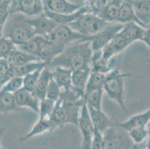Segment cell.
Instances as JSON below:
<instances>
[{"label":"cell","instance_id":"6da1fadb","mask_svg":"<svg viewBox=\"0 0 150 149\" xmlns=\"http://www.w3.org/2000/svg\"><path fill=\"white\" fill-rule=\"evenodd\" d=\"M93 52L89 41L76 42L68 46L61 54L54 57L49 63L47 67L52 69L61 66L71 71L91 69Z\"/></svg>","mask_w":150,"mask_h":149},{"label":"cell","instance_id":"7a4b0ae2","mask_svg":"<svg viewBox=\"0 0 150 149\" xmlns=\"http://www.w3.org/2000/svg\"><path fill=\"white\" fill-rule=\"evenodd\" d=\"M3 37L10 40L17 46L27 43L35 37L34 29L20 13L11 14L3 26Z\"/></svg>","mask_w":150,"mask_h":149},{"label":"cell","instance_id":"3957f363","mask_svg":"<svg viewBox=\"0 0 150 149\" xmlns=\"http://www.w3.org/2000/svg\"><path fill=\"white\" fill-rule=\"evenodd\" d=\"M130 74L122 73L118 69H114L107 73L106 81L103 87L108 96L117 102L124 112L129 113L125 103V81Z\"/></svg>","mask_w":150,"mask_h":149},{"label":"cell","instance_id":"277c9868","mask_svg":"<svg viewBox=\"0 0 150 149\" xmlns=\"http://www.w3.org/2000/svg\"><path fill=\"white\" fill-rule=\"evenodd\" d=\"M110 24L100 17L91 13H84L76 21L67 25L68 26L76 33L88 37L95 35Z\"/></svg>","mask_w":150,"mask_h":149},{"label":"cell","instance_id":"5b68a950","mask_svg":"<svg viewBox=\"0 0 150 149\" xmlns=\"http://www.w3.org/2000/svg\"><path fill=\"white\" fill-rule=\"evenodd\" d=\"M46 37L60 54L69 45L76 42H84L87 39L85 37L73 31L68 25H58Z\"/></svg>","mask_w":150,"mask_h":149},{"label":"cell","instance_id":"8992f818","mask_svg":"<svg viewBox=\"0 0 150 149\" xmlns=\"http://www.w3.org/2000/svg\"><path fill=\"white\" fill-rule=\"evenodd\" d=\"M103 139L105 149H131L134 145L128 131L116 125L103 133Z\"/></svg>","mask_w":150,"mask_h":149},{"label":"cell","instance_id":"52a82bcc","mask_svg":"<svg viewBox=\"0 0 150 149\" xmlns=\"http://www.w3.org/2000/svg\"><path fill=\"white\" fill-rule=\"evenodd\" d=\"M122 26L123 25L120 23H110L100 32L93 36L88 37L86 41H89L91 43L93 52L101 51L115 37L118 32L122 29Z\"/></svg>","mask_w":150,"mask_h":149},{"label":"cell","instance_id":"ba28073f","mask_svg":"<svg viewBox=\"0 0 150 149\" xmlns=\"http://www.w3.org/2000/svg\"><path fill=\"white\" fill-rule=\"evenodd\" d=\"M11 14L20 13L27 17L39 16L44 12L43 1L40 0H14L9 9Z\"/></svg>","mask_w":150,"mask_h":149},{"label":"cell","instance_id":"9c48e42d","mask_svg":"<svg viewBox=\"0 0 150 149\" xmlns=\"http://www.w3.org/2000/svg\"><path fill=\"white\" fill-rule=\"evenodd\" d=\"M43 7L52 13L57 14L69 15L76 13L84 5V2L74 3L66 0H45L43 1Z\"/></svg>","mask_w":150,"mask_h":149},{"label":"cell","instance_id":"30bf717a","mask_svg":"<svg viewBox=\"0 0 150 149\" xmlns=\"http://www.w3.org/2000/svg\"><path fill=\"white\" fill-rule=\"evenodd\" d=\"M25 21L32 26L35 36H46L58 26V25L46 17L44 12L39 16L27 17L25 16Z\"/></svg>","mask_w":150,"mask_h":149},{"label":"cell","instance_id":"8fae6325","mask_svg":"<svg viewBox=\"0 0 150 149\" xmlns=\"http://www.w3.org/2000/svg\"><path fill=\"white\" fill-rule=\"evenodd\" d=\"M15 102L19 108L28 107L35 113H39V106L40 101L35 95V93H31L25 89L22 88L13 94Z\"/></svg>","mask_w":150,"mask_h":149},{"label":"cell","instance_id":"7c38bea8","mask_svg":"<svg viewBox=\"0 0 150 149\" xmlns=\"http://www.w3.org/2000/svg\"><path fill=\"white\" fill-rule=\"evenodd\" d=\"M78 127L82 135V141L91 143L93 135L95 131L93 124L90 117L89 110L85 102L83 105L78 121Z\"/></svg>","mask_w":150,"mask_h":149},{"label":"cell","instance_id":"4fadbf2b","mask_svg":"<svg viewBox=\"0 0 150 149\" xmlns=\"http://www.w3.org/2000/svg\"><path fill=\"white\" fill-rule=\"evenodd\" d=\"M146 33V29L134 23H129L123 25L122 29L117 35L131 45L135 41H143Z\"/></svg>","mask_w":150,"mask_h":149},{"label":"cell","instance_id":"5bb4252c","mask_svg":"<svg viewBox=\"0 0 150 149\" xmlns=\"http://www.w3.org/2000/svg\"><path fill=\"white\" fill-rule=\"evenodd\" d=\"M88 110L94 128L99 131V133L103 134L108 128L115 125V121L110 119L108 116L102 111V110L88 108Z\"/></svg>","mask_w":150,"mask_h":149},{"label":"cell","instance_id":"9a60e30c","mask_svg":"<svg viewBox=\"0 0 150 149\" xmlns=\"http://www.w3.org/2000/svg\"><path fill=\"white\" fill-rule=\"evenodd\" d=\"M117 23H120V24L122 25L127 24V23H134L143 27L144 28H145V29H146V28L137 18L135 13L134 11L132 2L131 0L122 1Z\"/></svg>","mask_w":150,"mask_h":149},{"label":"cell","instance_id":"2e32d148","mask_svg":"<svg viewBox=\"0 0 150 149\" xmlns=\"http://www.w3.org/2000/svg\"><path fill=\"white\" fill-rule=\"evenodd\" d=\"M150 120V109L144 113L132 116L128 120L122 122H116L115 125L119 128L129 131L130 130L137 128H144L146 127Z\"/></svg>","mask_w":150,"mask_h":149},{"label":"cell","instance_id":"e0dca14e","mask_svg":"<svg viewBox=\"0 0 150 149\" xmlns=\"http://www.w3.org/2000/svg\"><path fill=\"white\" fill-rule=\"evenodd\" d=\"M132 2L137 18L147 30L150 25V0H132Z\"/></svg>","mask_w":150,"mask_h":149},{"label":"cell","instance_id":"ac0fdd59","mask_svg":"<svg viewBox=\"0 0 150 149\" xmlns=\"http://www.w3.org/2000/svg\"><path fill=\"white\" fill-rule=\"evenodd\" d=\"M7 61L9 63L11 66H13V67H20L31 62L42 61L40 58H38L36 56L22 51L17 47L12 52Z\"/></svg>","mask_w":150,"mask_h":149},{"label":"cell","instance_id":"d6986e66","mask_svg":"<svg viewBox=\"0 0 150 149\" xmlns=\"http://www.w3.org/2000/svg\"><path fill=\"white\" fill-rule=\"evenodd\" d=\"M50 69L52 72V78L58 84V87L63 90H69L71 87L73 71L61 66H56Z\"/></svg>","mask_w":150,"mask_h":149},{"label":"cell","instance_id":"ffe728a7","mask_svg":"<svg viewBox=\"0 0 150 149\" xmlns=\"http://www.w3.org/2000/svg\"><path fill=\"white\" fill-rule=\"evenodd\" d=\"M114 58L109 62L104 61L102 57V51H96L93 52L91 61V72L107 74L114 69Z\"/></svg>","mask_w":150,"mask_h":149},{"label":"cell","instance_id":"44dd1931","mask_svg":"<svg viewBox=\"0 0 150 149\" xmlns=\"http://www.w3.org/2000/svg\"><path fill=\"white\" fill-rule=\"evenodd\" d=\"M86 13H87V11H86L84 5L77 12L73 13V14L69 15L57 14V13H52V12L50 11L49 10L44 8V14L46 15V17H48L49 19L52 20L53 22H54L58 25H67L76 21L80 16Z\"/></svg>","mask_w":150,"mask_h":149},{"label":"cell","instance_id":"7402d4cb","mask_svg":"<svg viewBox=\"0 0 150 149\" xmlns=\"http://www.w3.org/2000/svg\"><path fill=\"white\" fill-rule=\"evenodd\" d=\"M121 3V0L108 1L107 4L98 16L109 23H117V20L119 15Z\"/></svg>","mask_w":150,"mask_h":149},{"label":"cell","instance_id":"603a6c76","mask_svg":"<svg viewBox=\"0 0 150 149\" xmlns=\"http://www.w3.org/2000/svg\"><path fill=\"white\" fill-rule=\"evenodd\" d=\"M91 73V69H81L73 71L71 87L84 95L85 87Z\"/></svg>","mask_w":150,"mask_h":149},{"label":"cell","instance_id":"cb8c5ba5","mask_svg":"<svg viewBox=\"0 0 150 149\" xmlns=\"http://www.w3.org/2000/svg\"><path fill=\"white\" fill-rule=\"evenodd\" d=\"M51 78V69L46 66L42 70L41 73H40V76L38 79L35 90V95L38 97V98L40 101H42L46 98V91L48 89V86Z\"/></svg>","mask_w":150,"mask_h":149},{"label":"cell","instance_id":"d4e9b609","mask_svg":"<svg viewBox=\"0 0 150 149\" xmlns=\"http://www.w3.org/2000/svg\"><path fill=\"white\" fill-rule=\"evenodd\" d=\"M106 78L107 74L91 72L86 85L84 98L95 90H103V87L106 81Z\"/></svg>","mask_w":150,"mask_h":149},{"label":"cell","instance_id":"484cf974","mask_svg":"<svg viewBox=\"0 0 150 149\" xmlns=\"http://www.w3.org/2000/svg\"><path fill=\"white\" fill-rule=\"evenodd\" d=\"M50 122H51L50 133L57 128H62L64 125H66L64 110V107H63L61 99H59L55 103V106L50 117Z\"/></svg>","mask_w":150,"mask_h":149},{"label":"cell","instance_id":"4316f807","mask_svg":"<svg viewBox=\"0 0 150 149\" xmlns=\"http://www.w3.org/2000/svg\"><path fill=\"white\" fill-rule=\"evenodd\" d=\"M48 66V63L45 61H37V62H31L20 67H13L11 66L13 72V76L15 77L24 78L28 76V74L32 73L38 69H43Z\"/></svg>","mask_w":150,"mask_h":149},{"label":"cell","instance_id":"83f0119b","mask_svg":"<svg viewBox=\"0 0 150 149\" xmlns=\"http://www.w3.org/2000/svg\"><path fill=\"white\" fill-rule=\"evenodd\" d=\"M51 132V122L50 119H39L35 123V125L32 127L31 131L27 133L25 136L21 138V141H25L27 139L32 138L35 136L40 135L41 133Z\"/></svg>","mask_w":150,"mask_h":149},{"label":"cell","instance_id":"f1b7e54d","mask_svg":"<svg viewBox=\"0 0 150 149\" xmlns=\"http://www.w3.org/2000/svg\"><path fill=\"white\" fill-rule=\"evenodd\" d=\"M20 110L21 109L16 105L13 94L0 91V113H8Z\"/></svg>","mask_w":150,"mask_h":149},{"label":"cell","instance_id":"f546056e","mask_svg":"<svg viewBox=\"0 0 150 149\" xmlns=\"http://www.w3.org/2000/svg\"><path fill=\"white\" fill-rule=\"evenodd\" d=\"M103 93H104L103 90H97L91 93L89 95L84 97V102L88 107V108L94 109V110H102Z\"/></svg>","mask_w":150,"mask_h":149},{"label":"cell","instance_id":"4dcf8cb0","mask_svg":"<svg viewBox=\"0 0 150 149\" xmlns=\"http://www.w3.org/2000/svg\"><path fill=\"white\" fill-rule=\"evenodd\" d=\"M13 78L14 76L9 63L5 59H0V90Z\"/></svg>","mask_w":150,"mask_h":149},{"label":"cell","instance_id":"1f68e13d","mask_svg":"<svg viewBox=\"0 0 150 149\" xmlns=\"http://www.w3.org/2000/svg\"><path fill=\"white\" fill-rule=\"evenodd\" d=\"M56 102L48 98H45L43 100L40 101V106H39V119H49L52 116L53 110L55 106Z\"/></svg>","mask_w":150,"mask_h":149},{"label":"cell","instance_id":"d6a6232c","mask_svg":"<svg viewBox=\"0 0 150 149\" xmlns=\"http://www.w3.org/2000/svg\"><path fill=\"white\" fill-rule=\"evenodd\" d=\"M43 69H38L23 78V88L29 92L35 93L37 83Z\"/></svg>","mask_w":150,"mask_h":149},{"label":"cell","instance_id":"836d02e7","mask_svg":"<svg viewBox=\"0 0 150 149\" xmlns=\"http://www.w3.org/2000/svg\"><path fill=\"white\" fill-rule=\"evenodd\" d=\"M108 0H91L85 1L84 7L86 8L87 13L99 16L100 12L104 8L107 4Z\"/></svg>","mask_w":150,"mask_h":149},{"label":"cell","instance_id":"e575fe53","mask_svg":"<svg viewBox=\"0 0 150 149\" xmlns=\"http://www.w3.org/2000/svg\"><path fill=\"white\" fill-rule=\"evenodd\" d=\"M129 136L133 141L134 144H140L145 142L146 139L149 136V132L146 127L144 128H137L128 131Z\"/></svg>","mask_w":150,"mask_h":149},{"label":"cell","instance_id":"d590c367","mask_svg":"<svg viewBox=\"0 0 150 149\" xmlns=\"http://www.w3.org/2000/svg\"><path fill=\"white\" fill-rule=\"evenodd\" d=\"M17 49L11 41L6 37L0 39V59L7 60L14 49Z\"/></svg>","mask_w":150,"mask_h":149},{"label":"cell","instance_id":"8d00e7d4","mask_svg":"<svg viewBox=\"0 0 150 149\" xmlns=\"http://www.w3.org/2000/svg\"><path fill=\"white\" fill-rule=\"evenodd\" d=\"M23 87V78L20 77H15L11 79L4 85L0 91L8 93L14 94Z\"/></svg>","mask_w":150,"mask_h":149},{"label":"cell","instance_id":"74e56055","mask_svg":"<svg viewBox=\"0 0 150 149\" xmlns=\"http://www.w3.org/2000/svg\"><path fill=\"white\" fill-rule=\"evenodd\" d=\"M61 92H62L61 89L58 87V84L52 78L49 84L47 91H46V98H48L55 102H58L61 96Z\"/></svg>","mask_w":150,"mask_h":149},{"label":"cell","instance_id":"f35d334b","mask_svg":"<svg viewBox=\"0 0 150 149\" xmlns=\"http://www.w3.org/2000/svg\"><path fill=\"white\" fill-rule=\"evenodd\" d=\"M11 1L0 0V26H4L10 16V5Z\"/></svg>","mask_w":150,"mask_h":149},{"label":"cell","instance_id":"ab89813d","mask_svg":"<svg viewBox=\"0 0 150 149\" xmlns=\"http://www.w3.org/2000/svg\"><path fill=\"white\" fill-rule=\"evenodd\" d=\"M91 149H105V148L103 134L95 130L91 140Z\"/></svg>","mask_w":150,"mask_h":149},{"label":"cell","instance_id":"60d3db41","mask_svg":"<svg viewBox=\"0 0 150 149\" xmlns=\"http://www.w3.org/2000/svg\"><path fill=\"white\" fill-rule=\"evenodd\" d=\"M143 42H144V43L148 46V47L149 48L150 50V29L146 30V33L145 36H144Z\"/></svg>","mask_w":150,"mask_h":149},{"label":"cell","instance_id":"b9f144b4","mask_svg":"<svg viewBox=\"0 0 150 149\" xmlns=\"http://www.w3.org/2000/svg\"><path fill=\"white\" fill-rule=\"evenodd\" d=\"M131 149H146V141L140 144H134Z\"/></svg>","mask_w":150,"mask_h":149},{"label":"cell","instance_id":"7bdbcfd3","mask_svg":"<svg viewBox=\"0 0 150 149\" xmlns=\"http://www.w3.org/2000/svg\"><path fill=\"white\" fill-rule=\"evenodd\" d=\"M80 149H91V143L82 141Z\"/></svg>","mask_w":150,"mask_h":149},{"label":"cell","instance_id":"ee69618b","mask_svg":"<svg viewBox=\"0 0 150 149\" xmlns=\"http://www.w3.org/2000/svg\"><path fill=\"white\" fill-rule=\"evenodd\" d=\"M5 128H0V149H4L3 148H2V144H1V139H2V136H3V135H4V133H5Z\"/></svg>","mask_w":150,"mask_h":149},{"label":"cell","instance_id":"f6af8a7d","mask_svg":"<svg viewBox=\"0 0 150 149\" xmlns=\"http://www.w3.org/2000/svg\"><path fill=\"white\" fill-rule=\"evenodd\" d=\"M146 149H150V135L147 139V141L146 142Z\"/></svg>","mask_w":150,"mask_h":149},{"label":"cell","instance_id":"bcb514c9","mask_svg":"<svg viewBox=\"0 0 150 149\" xmlns=\"http://www.w3.org/2000/svg\"><path fill=\"white\" fill-rule=\"evenodd\" d=\"M3 37V26H0V39Z\"/></svg>","mask_w":150,"mask_h":149},{"label":"cell","instance_id":"7dc6e473","mask_svg":"<svg viewBox=\"0 0 150 149\" xmlns=\"http://www.w3.org/2000/svg\"><path fill=\"white\" fill-rule=\"evenodd\" d=\"M146 129L149 132V134L150 135V120H149V121L148 125H146Z\"/></svg>","mask_w":150,"mask_h":149},{"label":"cell","instance_id":"c3c4849f","mask_svg":"<svg viewBox=\"0 0 150 149\" xmlns=\"http://www.w3.org/2000/svg\"><path fill=\"white\" fill-rule=\"evenodd\" d=\"M147 62H148V64H150V58H149V59L147 60Z\"/></svg>","mask_w":150,"mask_h":149},{"label":"cell","instance_id":"681fc988","mask_svg":"<svg viewBox=\"0 0 150 149\" xmlns=\"http://www.w3.org/2000/svg\"><path fill=\"white\" fill-rule=\"evenodd\" d=\"M147 29H150V25H149V28H147Z\"/></svg>","mask_w":150,"mask_h":149}]
</instances>
